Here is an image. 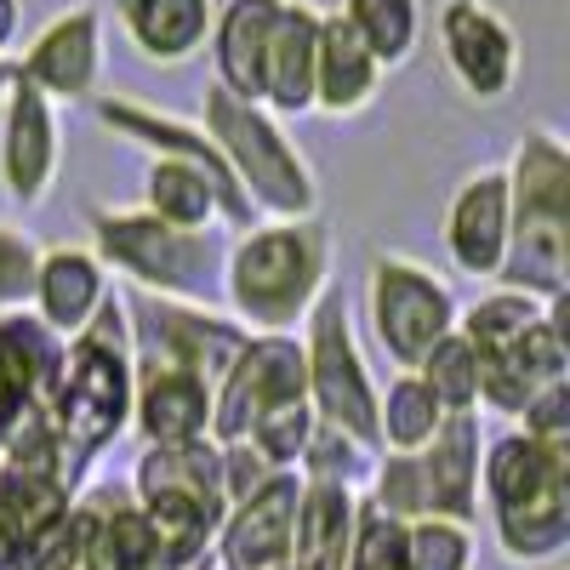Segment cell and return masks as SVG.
<instances>
[{"mask_svg": "<svg viewBox=\"0 0 570 570\" xmlns=\"http://www.w3.org/2000/svg\"><path fill=\"white\" fill-rule=\"evenodd\" d=\"M456 292L440 268L400 252H376L365 274V320L394 371H416L422 354L456 331Z\"/></svg>", "mask_w": 570, "mask_h": 570, "instance_id": "8", "label": "cell"}, {"mask_svg": "<svg viewBox=\"0 0 570 570\" xmlns=\"http://www.w3.org/2000/svg\"><path fill=\"white\" fill-rule=\"evenodd\" d=\"M35 263H40V240H35V234H23L18 223L0 217V314L29 308Z\"/></svg>", "mask_w": 570, "mask_h": 570, "instance_id": "40", "label": "cell"}, {"mask_svg": "<svg viewBox=\"0 0 570 570\" xmlns=\"http://www.w3.org/2000/svg\"><path fill=\"white\" fill-rule=\"evenodd\" d=\"M434 46L468 104H502L519 86V35L491 0H440Z\"/></svg>", "mask_w": 570, "mask_h": 570, "instance_id": "10", "label": "cell"}, {"mask_svg": "<svg viewBox=\"0 0 570 570\" xmlns=\"http://www.w3.org/2000/svg\"><path fill=\"white\" fill-rule=\"evenodd\" d=\"M440 422H445L440 400L428 394L411 371H394L389 389H376V445H383V451L416 456L428 440H434Z\"/></svg>", "mask_w": 570, "mask_h": 570, "instance_id": "31", "label": "cell"}, {"mask_svg": "<svg viewBox=\"0 0 570 570\" xmlns=\"http://www.w3.org/2000/svg\"><path fill=\"white\" fill-rule=\"evenodd\" d=\"M120 303L131 325V360L177 365L188 376H200L212 394L252 337L240 320H228L223 308H206V303H171V297H142V292H120Z\"/></svg>", "mask_w": 570, "mask_h": 570, "instance_id": "9", "label": "cell"}, {"mask_svg": "<svg viewBox=\"0 0 570 570\" xmlns=\"http://www.w3.org/2000/svg\"><path fill=\"white\" fill-rule=\"evenodd\" d=\"M405 570H473V531L456 519H411L405 525Z\"/></svg>", "mask_w": 570, "mask_h": 570, "instance_id": "38", "label": "cell"}, {"mask_svg": "<svg viewBox=\"0 0 570 570\" xmlns=\"http://www.w3.org/2000/svg\"><path fill=\"white\" fill-rule=\"evenodd\" d=\"M75 491L52 473L0 468V570H23L35 548L63 525Z\"/></svg>", "mask_w": 570, "mask_h": 570, "instance_id": "25", "label": "cell"}, {"mask_svg": "<svg viewBox=\"0 0 570 570\" xmlns=\"http://www.w3.org/2000/svg\"><path fill=\"white\" fill-rule=\"evenodd\" d=\"M411 376L440 400L445 416H451V411H480V354H473V348L456 337V331L428 348L422 365H416Z\"/></svg>", "mask_w": 570, "mask_h": 570, "instance_id": "33", "label": "cell"}, {"mask_svg": "<svg viewBox=\"0 0 570 570\" xmlns=\"http://www.w3.org/2000/svg\"><path fill=\"white\" fill-rule=\"evenodd\" d=\"M491 531L508 564H553L570 548V491H548L537 502L491 513Z\"/></svg>", "mask_w": 570, "mask_h": 570, "instance_id": "30", "label": "cell"}, {"mask_svg": "<svg viewBox=\"0 0 570 570\" xmlns=\"http://www.w3.org/2000/svg\"><path fill=\"white\" fill-rule=\"evenodd\" d=\"M570 383V331H564V297L542 308L508 348L480 360V411L519 416L542 389Z\"/></svg>", "mask_w": 570, "mask_h": 570, "instance_id": "14", "label": "cell"}, {"mask_svg": "<svg viewBox=\"0 0 570 570\" xmlns=\"http://www.w3.org/2000/svg\"><path fill=\"white\" fill-rule=\"evenodd\" d=\"M46 416L63 451V485L80 491L91 462L131 428V325L120 292H109L91 325L63 343V371L46 400Z\"/></svg>", "mask_w": 570, "mask_h": 570, "instance_id": "2", "label": "cell"}, {"mask_svg": "<svg viewBox=\"0 0 570 570\" xmlns=\"http://www.w3.org/2000/svg\"><path fill=\"white\" fill-rule=\"evenodd\" d=\"M63 371V337L46 331L29 308L0 314V383L12 389L18 405H46Z\"/></svg>", "mask_w": 570, "mask_h": 570, "instance_id": "27", "label": "cell"}, {"mask_svg": "<svg viewBox=\"0 0 570 570\" xmlns=\"http://www.w3.org/2000/svg\"><path fill=\"white\" fill-rule=\"evenodd\" d=\"M58 171H63V120H58V104L40 98L35 86H23L12 75L7 98H0V188H7L12 206L35 212V206L52 200Z\"/></svg>", "mask_w": 570, "mask_h": 570, "instance_id": "12", "label": "cell"}, {"mask_svg": "<svg viewBox=\"0 0 570 570\" xmlns=\"http://www.w3.org/2000/svg\"><path fill=\"white\" fill-rule=\"evenodd\" d=\"M513 428L531 434V440H548V445H570V383L542 389L525 411L513 416Z\"/></svg>", "mask_w": 570, "mask_h": 570, "instance_id": "43", "label": "cell"}, {"mask_svg": "<svg viewBox=\"0 0 570 570\" xmlns=\"http://www.w3.org/2000/svg\"><path fill=\"white\" fill-rule=\"evenodd\" d=\"M314 46H320V7L285 0L263 52V80H257V104L274 120L314 115Z\"/></svg>", "mask_w": 570, "mask_h": 570, "instance_id": "20", "label": "cell"}, {"mask_svg": "<svg viewBox=\"0 0 570 570\" xmlns=\"http://www.w3.org/2000/svg\"><path fill=\"white\" fill-rule=\"evenodd\" d=\"M18 18H23V0H0V58H7L12 40H18Z\"/></svg>", "mask_w": 570, "mask_h": 570, "instance_id": "44", "label": "cell"}, {"mask_svg": "<svg viewBox=\"0 0 570 570\" xmlns=\"http://www.w3.org/2000/svg\"><path fill=\"white\" fill-rule=\"evenodd\" d=\"M314 405L308 400H292V405H274L268 416H257L252 422V434H246V445L274 468V473H297V462H303V451H308V440H314Z\"/></svg>", "mask_w": 570, "mask_h": 570, "instance_id": "34", "label": "cell"}, {"mask_svg": "<svg viewBox=\"0 0 570 570\" xmlns=\"http://www.w3.org/2000/svg\"><path fill=\"white\" fill-rule=\"evenodd\" d=\"M480 456H485V416L480 411H451L434 428V440L416 451L428 513L434 519H456V525L480 519Z\"/></svg>", "mask_w": 570, "mask_h": 570, "instance_id": "17", "label": "cell"}, {"mask_svg": "<svg viewBox=\"0 0 570 570\" xmlns=\"http://www.w3.org/2000/svg\"><path fill=\"white\" fill-rule=\"evenodd\" d=\"M365 502L383 508L389 519L411 525V519H428V491H422V462L405 451H376V468L365 480Z\"/></svg>", "mask_w": 570, "mask_h": 570, "instance_id": "36", "label": "cell"}, {"mask_svg": "<svg viewBox=\"0 0 570 570\" xmlns=\"http://www.w3.org/2000/svg\"><path fill=\"white\" fill-rule=\"evenodd\" d=\"M331 228L325 217H257L228 234L223 252V314L252 337H297L331 285Z\"/></svg>", "mask_w": 570, "mask_h": 570, "instance_id": "1", "label": "cell"}, {"mask_svg": "<svg viewBox=\"0 0 570 570\" xmlns=\"http://www.w3.org/2000/svg\"><path fill=\"white\" fill-rule=\"evenodd\" d=\"M279 7L285 0H217V12H212V35H206L212 80L246 104H257L263 52H268V35L279 23Z\"/></svg>", "mask_w": 570, "mask_h": 570, "instance_id": "24", "label": "cell"}, {"mask_svg": "<svg viewBox=\"0 0 570 570\" xmlns=\"http://www.w3.org/2000/svg\"><path fill=\"white\" fill-rule=\"evenodd\" d=\"M12 69L23 86H35L52 104H91L104 80V12L91 0L63 7L23 46V58H12Z\"/></svg>", "mask_w": 570, "mask_h": 570, "instance_id": "13", "label": "cell"}, {"mask_svg": "<svg viewBox=\"0 0 570 570\" xmlns=\"http://www.w3.org/2000/svg\"><path fill=\"white\" fill-rule=\"evenodd\" d=\"M0 468L52 473V480H63V451H58V434H52L46 405H23L7 428H0Z\"/></svg>", "mask_w": 570, "mask_h": 570, "instance_id": "37", "label": "cell"}, {"mask_svg": "<svg viewBox=\"0 0 570 570\" xmlns=\"http://www.w3.org/2000/svg\"><path fill=\"white\" fill-rule=\"evenodd\" d=\"M223 252L228 234H183L142 206H98L91 212V257L126 279V292L171 297V303H223Z\"/></svg>", "mask_w": 570, "mask_h": 570, "instance_id": "4", "label": "cell"}, {"mask_svg": "<svg viewBox=\"0 0 570 570\" xmlns=\"http://www.w3.org/2000/svg\"><path fill=\"white\" fill-rule=\"evenodd\" d=\"M109 297V268L91 257V246H40L35 285H29V314L58 331V337H80L91 314Z\"/></svg>", "mask_w": 570, "mask_h": 570, "instance_id": "19", "label": "cell"}, {"mask_svg": "<svg viewBox=\"0 0 570 570\" xmlns=\"http://www.w3.org/2000/svg\"><path fill=\"white\" fill-rule=\"evenodd\" d=\"M548 491H570V445H548L508 428V434L485 440L480 456V502L491 513L519 508V502H537Z\"/></svg>", "mask_w": 570, "mask_h": 570, "instance_id": "21", "label": "cell"}, {"mask_svg": "<svg viewBox=\"0 0 570 570\" xmlns=\"http://www.w3.org/2000/svg\"><path fill=\"white\" fill-rule=\"evenodd\" d=\"M212 445H217V440H212ZM217 468H223V497H228V508H234V502H246V497H257V491L274 480V468H268L246 440L217 445Z\"/></svg>", "mask_w": 570, "mask_h": 570, "instance_id": "42", "label": "cell"}, {"mask_svg": "<svg viewBox=\"0 0 570 570\" xmlns=\"http://www.w3.org/2000/svg\"><path fill=\"white\" fill-rule=\"evenodd\" d=\"M12 75H18V69H12V58H0V98H7V86H12Z\"/></svg>", "mask_w": 570, "mask_h": 570, "instance_id": "46", "label": "cell"}, {"mask_svg": "<svg viewBox=\"0 0 570 570\" xmlns=\"http://www.w3.org/2000/svg\"><path fill=\"white\" fill-rule=\"evenodd\" d=\"M131 428L142 445L212 440V389L160 360H131Z\"/></svg>", "mask_w": 570, "mask_h": 570, "instance_id": "18", "label": "cell"}, {"mask_svg": "<svg viewBox=\"0 0 570 570\" xmlns=\"http://www.w3.org/2000/svg\"><path fill=\"white\" fill-rule=\"evenodd\" d=\"M343 570H405V525L371 508L360 497L354 508V537H348V564Z\"/></svg>", "mask_w": 570, "mask_h": 570, "instance_id": "39", "label": "cell"}, {"mask_svg": "<svg viewBox=\"0 0 570 570\" xmlns=\"http://www.w3.org/2000/svg\"><path fill=\"white\" fill-rule=\"evenodd\" d=\"M354 508H360V491L303 480L285 570H343L348 564V537H354Z\"/></svg>", "mask_w": 570, "mask_h": 570, "instance_id": "26", "label": "cell"}, {"mask_svg": "<svg viewBox=\"0 0 570 570\" xmlns=\"http://www.w3.org/2000/svg\"><path fill=\"white\" fill-rule=\"evenodd\" d=\"M508 177V257L497 285L553 303L570 292V149L553 126H531L502 166Z\"/></svg>", "mask_w": 570, "mask_h": 570, "instance_id": "3", "label": "cell"}, {"mask_svg": "<svg viewBox=\"0 0 570 570\" xmlns=\"http://www.w3.org/2000/svg\"><path fill=\"white\" fill-rule=\"evenodd\" d=\"M303 343V371H308V405L320 428H337L354 445L383 451L376 445V376L371 360L354 337V308L337 285H325V297L314 303V314L297 331Z\"/></svg>", "mask_w": 570, "mask_h": 570, "instance_id": "7", "label": "cell"}, {"mask_svg": "<svg viewBox=\"0 0 570 570\" xmlns=\"http://www.w3.org/2000/svg\"><path fill=\"white\" fill-rule=\"evenodd\" d=\"M508 177L502 166H480L468 171L451 200H445V223H440V240H445V257L462 279H480V285H497L502 274V257H508Z\"/></svg>", "mask_w": 570, "mask_h": 570, "instance_id": "15", "label": "cell"}, {"mask_svg": "<svg viewBox=\"0 0 570 570\" xmlns=\"http://www.w3.org/2000/svg\"><path fill=\"white\" fill-rule=\"evenodd\" d=\"M23 570H98V559H91V525H86V502L75 497L69 513H63V525L46 537L35 548V559Z\"/></svg>", "mask_w": 570, "mask_h": 570, "instance_id": "41", "label": "cell"}, {"mask_svg": "<svg viewBox=\"0 0 570 570\" xmlns=\"http://www.w3.org/2000/svg\"><path fill=\"white\" fill-rule=\"evenodd\" d=\"M542 308H548V303H537V297H525V292H508V285H497V292H485L480 303L456 308V337L485 360V354L508 348L531 320H542Z\"/></svg>", "mask_w": 570, "mask_h": 570, "instance_id": "32", "label": "cell"}, {"mask_svg": "<svg viewBox=\"0 0 570 570\" xmlns=\"http://www.w3.org/2000/svg\"><path fill=\"white\" fill-rule=\"evenodd\" d=\"M217 0H115V23L142 63L183 69L206 52Z\"/></svg>", "mask_w": 570, "mask_h": 570, "instance_id": "23", "label": "cell"}, {"mask_svg": "<svg viewBox=\"0 0 570 570\" xmlns=\"http://www.w3.org/2000/svg\"><path fill=\"white\" fill-rule=\"evenodd\" d=\"M86 525H91V559L98 570H160V548L149 519L137 513L131 497L120 491H86Z\"/></svg>", "mask_w": 570, "mask_h": 570, "instance_id": "28", "label": "cell"}, {"mask_svg": "<svg viewBox=\"0 0 570 570\" xmlns=\"http://www.w3.org/2000/svg\"><path fill=\"white\" fill-rule=\"evenodd\" d=\"M200 131L212 137V149L223 155L228 177L240 183L257 217H320V177L297 149V137L285 131V120H274L263 104H246L206 80Z\"/></svg>", "mask_w": 570, "mask_h": 570, "instance_id": "5", "label": "cell"}, {"mask_svg": "<svg viewBox=\"0 0 570 570\" xmlns=\"http://www.w3.org/2000/svg\"><path fill=\"white\" fill-rule=\"evenodd\" d=\"M18 411H23V405L12 400V389H7V383H0V428H7V422H12Z\"/></svg>", "mask_w": 570, "mask_h": 570, "instance_id": "45", "label": "cell"}, {"mask_svg": "<svg viewBox=\"0 0 570 570\" xmlns=\"http://www.w3.org/2000/svg\"><path fill=\"white\" fill-rule=\"evenodd\" d=\"M376 468V451L354 445L348 434H337V428H314V440L297 462V480H320V485H343V491H365Z\"/></svg>", "mask_w": 570, "mask_h": 570, "instance_id": "35", "label": "cell"}, {"mask_svg": "<svg viewBox=\"0 0 570 570\" xmlns=\"http://www.w3.org/2000/svg\"><path fill=\"white\" fill-rule=\"evenodd\" d=\"M343 23L360 35V46L376 58V69L394 75L422 52L428 35V7L422 0H343Z\"/></svg>", "mask_w": 570, "mask_h": 570, "instance_id": "29", "label": "cell"}, {"mask_svg": "<svg viewBox=\"0 0 570 570\" xmlns=\"http://www.w3.org/2000/svg\"><path fill=\"white\" fill-rule=\"evenodd\" d=\"M383 69L360 46V35L343 23V12H320V46H314V115L325 120H354L376 104L383 91Z\"/></svg>", "mask_w": 570, "mask_h": 570, "instance_id": "22", "label": "cell"}, {"mask_svg": "<svg viewBox=\"0 0 570 570\" xmlns=\"http://www.w3.org/2000/svg\"><path fill=\"white\" fill-rule=\"evenodd\" d=\"M137 513L149 519L160 570H183L200 553H212L223 531V468L212 440H183V445H142L131 462V491Z\"/></svg>", "mask_w": 570, "mask_h": 570, "instance_id": "6", "label": "cell"}, {"mask_svg": "<svg viewBox=\"0 0 570 570\" xmlns=\"http://www.w3.org/2000/svg\"><path fill=\"white\" fill-rule=\"evenodd\" d=\"M308 400V371H303V343L297 337H246L240 360L212 394V440H246L252 422L268 416L274 405Z\"/></svg>", "mask_w": 570, "mask_h": 570, "instance_id": "11", "label": "cell"}, {"mask_svg": "<svg viewBox=\"0 0 570 570\" xmlns=\"http://www.w3.org/2000/svg\"><path fill=\"white\" fill-rule=\"evenodd\" d=\"M297 497H303L297 473H274L257 497L234 502V508L223 513L217 542H212L217 564H223V570H285V559H292Z\"/></svg>", "mask_w": 570, "mask_h": 570, "instance_id": "16", "label": "cell"}]
</instances>
